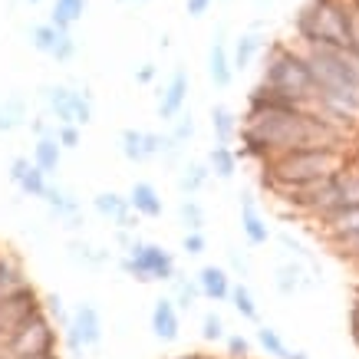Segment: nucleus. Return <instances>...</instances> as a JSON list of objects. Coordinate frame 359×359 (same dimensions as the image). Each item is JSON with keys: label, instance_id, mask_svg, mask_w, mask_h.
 Here are the masks:
<instances>
[{"label": "nucleus", "instance_id": "obj_45", "mask_svg": "<svg viewBox=\"0 0 359 359\" xmlns=\"http://www.w3.org/2000/svg\"><path fill=\"white\" fill-rule=\"evenodd\" d=\"M353 300L359 304V277H356V287H353Z\"/></svg>", "mask_w": 359, "mask_h": 359}, {"label": "nucleus", "instance_id": "obj_5", "mask_svg": "<svg viewBox=\"0 0 359 359\" xmlns=\"http://www.w3.org/2000/svg\"><path fill=\"white\" fill-rule=\"evenodd\" d=\"M40 102H43V112L60 126H79L86 129L93 122V96L86 89L66 86V83H56V86H43L40 89Z\"/></svg>", "mask_w": 359, "mask_h": 359}, {"label": "nucleus", "instance_id": "obj_26", "mask_svg": "<svg viewBox=\"0 0 359 359\" xmlns=\"http://www.w3.org/2000/svg\"><path fill=\"white\" fill-rule=\"evenodd\" d=\"M63 145L60 139H33V165L36 168H43L46 175H56L60 172V165H63Z\"/></svg>", "mask_w": 359, "mask_h": 359}, {"label": "nucleus", "instance_id": "obj_34", "mask_svg": "<svg viewBox=\"0 0 359 359\" xmlns=\"http://www.w3.org/2000/svg\"><path fill=\"white\" fill-rule=\"evenodd\" d=\"M43 310H46V316H50L60 330L69 327V316H73V313L63 306V297H60V294H46L43 297Z\"/></svg>", "mask_w": 359, "mask_h": 359}, {"label": "nucleus", "instance_id": "obj_48", "mask_svg": "<svg viewBox=\"0 0 359 359\" xmlns=\"http://www.w3.org/2000/svg\"><path fill=\"white\" fill-rule=\"evenodd\" d=\"M0 254H4V248H0Z\"/></svg>", "mask_w": 359, "mask_h": 359}, {"label": "nucleus", "instance_id": "obj_7", "mask_svg": "<svg viewBox=\"0 0 359 359\" xmlns=\"http://www.w3.org/2000/svg\"><path fill=\"white\" fill-rule=\"evenodd\" d=\"M66 337V346L76 359H83L89 349H96L102 343V313L93 300H83L76 304L73 316H69V327L63 330Z\"/></svg>", "mask_w": 359, "mask_h": 359}, {"label": "nucleus", "instance_id": "obj_29", "mask_svg": "<svg viewBox=\"0 0 359 359\" xmlns=\"http://www.w3.org/2000/svg\"><path fill=\"white\" fill-rule=\"evenodd\" d=\"M254 337H257V346H261L271 359H290V353H294V346H290V343L280 337V330L267 327V323H261Z\"/></svg>", "mask_w": 359, "mask_h": 359}, {"label": "nucleus", "instance_id": "obj_27", "mask_svg": "<svg viewBox=\"0 0 359 359\" xmlns=\"http://www.w3.org/2000/svg\"><path fill=\"white\" fill-rule=\"evenodd\" d=\"M172 300H175V306H178L182 313H191V310L198 306V300H205V297H201V287H198L195 277L178 273V277L172 280Z\"/></svg>", "mask_w": 359, "mask_h": 359}, {"label": "nucleus", "instance_id": "obj_28", "mask_svg": "<svg viewBox=\"0 0 359 359\" xmlns=\"http://www.w3.org/2000/svg\"><path fill=\"white\" fill-rule=\"evenodd\" d=\"M83 13H86V0H53L50 23H56L60 30H73V23L83 20Z\"/></svg>", "mask_w": 359, "mask_h": 359}, {"label": "nucleus", "instance_id": "obj_8", "mask_svg": "<svg viewBox=\"0 0 359 359\" xmlns=\"http://www.w3.org/2000/svg\"><path fill=\"white\" fill-rule=\"evenodd\" d=\"M30 43L33 50H40V53L46 56H53L56 63H69L73 56H76V40H73V33L69 30H60L56 23H36L30 30Z\"/></svg>", "mask_w": 359, "mask_h": 359}, {"label": "nucleus", "instance_id": "obj_10", "mask_svg": "<svg viewBox=\"0 0 359 359\" xmlns=\"http://www.w3.org/2000/svg\"><path fill=\"white\" fill-rule=\"evenodd\" d=\"M188 89H191V76H188V69H175L172 79L162 86L158 93V119L162 122H175L178 116H185L188 112Z\"/></svg>", "mask_w": 359, "mask_h": 359}, {"label": "nucleus", "instance_id": "obj_13", "mask_svg": "<svg viewBox=\"0 0 359 359\" xmlns=\"http://www.w3.org/2000/svg\"><path fill=\"white\" fill-rule=\"evenodd\" d=\"M11 182L20 188L27 198H40V201H43L46 191H50V185H53L50 175H46L43 168H36L33 158H23V155L11 162Z\"/></svg>", "mask_w": 359, "mask_h": 359}, {"label": "nucleus", "instance_id": "obj_14", "mask_svg": "<svg viewBox=\"0 0 359 359\" xmlns=\"http://www.w3.org/2000/svg\"><path fill=\"white\" fill-rule=\"evenodd\" d=\"M241 234H244V241H248L250 248H264L271 241V224L261 215V208H257L250 191L241 195Z\"/></svg>", "mask_w": 359, "mask_h": 359}, {"label": "nucleus", "instance_id": "obj_20", "mask_svg": "<svg viewBox=\"0 0 359 359\" xmlns=\"http://www.w3.org/2000/svg\"><path fill=\"white\" fill-rule=\"evenodd\" d=\"M23 287H30V277L23 271L20 257L11 254V250H4V254H0V300L20 294Z\"/></svg>", "mask_w": 359, "mask_h": 359}, {"label": "nucleus", "instance_id": "obj_15", "mask_svg": "<svg viewBox=\"0 0 359 359\" xmlns=\"http://www.w3.org/2000/svg\"><path fill=\"white\" fill-rule=\"evenodd\" d=\"M149 323H152V333L158 343H175V339L182 337V310L175 306L172 297H158L155 300Z\"/></svg>", "mask_w": 359, "mask_h": 359}, {"label": "nucleus", "instance_id": "obj_23", "mask_svg": "<svg viewBox=\"0 0 359 359\" xmlns=\"http://www.w3.org/2000/svg\"><path fill=\"white\" fill-rule=\"evenodd\" d=\"M30 126V106L23 96H4L0 99V132H17Z\"/></svg>", "mask_w": 359, "mask_h": 359}, {"label": "nucleus", "instance_id": "obj_31", "mask_svg": "<svg viewBox=\"0 0 359 359\" xmlns=\"http://www.w3.org/2000/svg\"><path fill=\"white\" fill-rule=\"evenodd\" d=\"M69 257L76 264H83V267H102V264H109V250L96 248V244H86V241H73L69 244Z\"/></svg>", "mask_w": 359, "mask_h": 359}, {"label": "nucleus", "instance_id": "obj_36", "mask_svg": "<svg viewBox=\"0 0 359 359\" xmlns=\"http://www.w3.org/2000/svg\"><path fill=\"white\" fill-rule=\"evenodd\" d=\"M224 353H228V359H254L250 356V339L241 337V333H228V339H224Z\"/></svg>", "mask_w": 359, "mask_h": 359}, {"label": "nucleus", "instance_id": "obj_2", "mask_svg": "<svg viewBox=\"0 0 359 359\" xmlns=\"http://www.w3.org/2000/svg\"><path fill=\"white\" fill-rule=\"evenodd\" d=\"M353 0H306L294 17V43L300 46H349Z\"/></svg>", "mask_w": 359, "mask_h": 359}, {"label": "nucleus", "instance_id": "obj_4", "mask_svg": "<svg viewBox=\"0 0 359 359\" xmlns=\"http://www.w3.org/2000/svg\"><path fill=\"white\" fill-rule=\"evenodd\" d=\"M119 267L122 273H129L132 280L139 283H172L178 277L175 254L165 250L162 244H152V241H135L132 250H126Z\"/></svg>", "mask_w": 359, "mask_h": 359}, {"label": "nucleus", "instance_id": "obj_50", "mask_svg": "<svg viewBox=\"0 0 359 359\" xmlns=\"http://www.w3.org/2000/svg\"><path fill=\"white\" fill-rule=\"evenodd\" d=\"M53 359H60V356H53Z\"/></svg>", "mask_w": 359, "mask_h": 359}, {"label": "nucleus", "instance_id": "obj_22", "mask_svg": "<svg viewBox=\"0 0 359 359\" xmlns=\"http://www.w3.org/2000/svg\"><path fill=\"white\" fill-rule=\"evenodd\" d=\"M211 178H215V172H211L208 162H188V165H182V172H178V191L185 198H198L208 188Z\"/></svg>", "mask_w": 359, "mask_h": 359}, {"label": "nucleus", "instance_id": "obj_41", "mask_svg": "<svg viewBox=\"0 0 359 359\" xmlns=\"http://www.w3.org/2000/svg\"><path fill=\"white\" fill-rule=\"evenodd\" d=\"M228 261H231V267H234V273H238L241 280H244V277H250V261H248V254H241L238 248H231V250H228Z\"/></svg>", "mask_w": 359, "mask_h": 359}, {"label": "nucleus", "instance_id": "obj_11", "mask_svg": "<svg viewBox=\"0 0 359 359\" xmlns=\"http://www.w3.org/2000/svg\"><path fill=\"white\" fill-rule=\"evenodd\" d=\"M93 208H96L99 218H106L112 228L119 231H135L139 228V215L132 211L129 195H119V191H99L93 198Z\"/></svg>", "mask_w": 359, "mask_h": 359}, {"label": "nucleus", "instance_id": "obj_25", "mask_svg": "<svg viewBox=\"0 0 359 359\" xmlns=\"http://www.w3.org/2000/svg\"><path fill=\"white\" fill-rule=\"evenodd\" d=\"M211 132H215V142L234 145V139L241 135V116L228 106H211Z\"/></svg>", "mask_w": 359, "mask_h": 359}, {"label": "nucleus", "instance_id": "obj_35", "mask_svg": "<svg viewBox=\"0 0 359 359\" xmlns=\"http://www.w3.org/2000/svg\"><path fill=\"white\" fill-rule=\"evenodd\" d=\"M172 139L178 142V145H182V149H185L188 142L195 139V119H191V112H185V116H178V119L172 122Z\"/></svg>", "mask_w": 359, "mask_h": 359}, {"label": "nucleus", "instance_id": "obj_24", "mask_svg": "<svg viewBox=\"0 0 359 359\" xmlns=\"http://www.w3.org/2000/svg\"><path fill=\"white\" fill-rule=\"evenodd\" d=\"M208 165H211L215 178L231 182V178L238 175V168H241V155H238L234 145H221V142H215V145H211V152H208Z\"/></svg>", "mask_w": 359, "mask_h": 359}, {"label": "nucleus", "instance_id": "obj_30", "mask_svg": "<svg viewBox=\"0 0 359 359\" xmlns=\"http://www.w3.org/2000/svg\"><path fill=\"white\" fill-rule=\"evenodd\" d=\"M231 306L238 310L241 320H248V323H257L261 327V310H257V300L250 294V287L244 280L234 283V294H231Z\"/></svg>", "mask_w": 359, "mask_h": 359}, {"label": "nucleus", "instance_id": "obj_38", "mask_svg": "<svg viewBox=\"0 0 359 359\" xmlns=\"http://www.w3.org/2000/svg\"><path fill=\"white\" fill-rule=\"evenodd\" d=\"M30 132L33 139H56V132H60V122H53L50 116H33L30 119Z\"/></svg>", "mask_w": 359, "mask_h": 359}, {"label": "nucleus", "instance_id": "obj_40", "mask_svg": "<svg viewBox=\"0 0 359 359\" xmlns=\"http://www.w3.org/2000/svg\"><path fill=\"white\" fill-rule=\"evenodd\" d=\"M56 139H60V145L63 149H79V142H83V129L79 126H60V132H56Z\"/></svg>", "mask_w": 359, "mask_h": 359}, {"label": "nucleus", "instance_id": "obj_9", "mask_svg": "<svg viewBox=\"0 0 359 359\" xmlns=\"http://www.w3.org/2000/svg\"><path fill=\"white\" fill-rule=\"evenodd\" d=\"M316 234L323 238L327 248L356 238L359 234V205H339V208H333L330 215L316 218Z\"/></svg>", "mask_w": 359, "mask_h": 359}, {"label": "nucleus", "instance_id": "obj_19", "mask_svg": "<svg viewBox=\"0 0 359 359\" xmlns=\"http://www.w3.org/2000/svg\"><path fill=\"white\" fill-rule=\"evenodd\" d=\"M129 205L139 218H149V221L162 218V211H165V201L152 182H135V185L129 188Z\"/></svg>", "mask_w": 359, "mask_h": 359}, {"label": "nucleus", "instance_id": "obj_46", "mask_svg": "<svg viewBox=\"0 0 359 359\" xmlns=\"http://www.w3.org/2000/svg\"><path fill=\"white\" fill-rule=\"evenodd\" d=\"M353 152H359V132H356V139H353Z\"/></svg>", "mask_w": 359, "mask_h": 359}, {"label": "nucleus", "instance_id": "obj_47", "mask_svg": "<svg viewBox=\"0 0 359 359\" xmlns=\"http://www.w3.org/2000/svg\"><path fill=\"white\" fill-rule=\"evenodd\" d=\"M30 4H40V0H30Z\"/></svg>", "mask_w": 359, "mask_h": 359}, {"label": "nucleus", "instance_id": "obj_33", "mask_svg": "<svg viewBox=\"0 0 359 359\" xmlns=\"http://www.w3.org/2000/svg\"><path fill=\"white\" fill-rule=\"evenodd\" d=\"M201 339L205 343H224L228 339V327H224V316L218 310H208L201 316Z\"/></svg>", "mask_w": 359, "mask_h": 359}, {"label": "nucleus", "instance_id": "obj_21", "mask_svg": "<svg viewBox=\"0 0 359 359\" xmlns=\"http://www.w3.org/2000/svg\"><path fill=\"white\" fill-rule=\"evenodd\" d=\"M261 53H267V40H264L257 30H248L241 33L238 40H234V46H231V60H234V69L238 73H248L250 63L257 60Z\"/></svg>", "mask_w": 359, "mask_h": 359}, {"label": "nucleus", "instance_id": "obj_39", "mask_svg": "<svg viewBox=\"0 0 359 359\" xmlns=\"http://www.w3.org/2000/svg\"><path fill=\"white\" fill-rule=\"evenodd\" d=\"M330 250H333L337 257H343L346 264H353V267L359 271V234H356V238H349V241H343V244H333Z\"/></svg>", "mask_w": 359, "mask_h": 359}, {"label": "nucleus", "instance_id": "obj_43", "mask_svg": "<svg viewBox=\"0 0 359 359\" xmlns=\"http://www.w3.org/2000/svg\"><path fill=\"white\" fill-rule=\"evenodd\" d=\"M152 79H155V66H152V63H145L139 73H135V83H142V86H149Z\"/></svg>", "mask_w": 359, "mask_h": 359}, {"label": "nucleus", "instance_id": "obj_6", "mask_svg": "<svg viewBox=\"0 0 359 359\" xmlns=\"http://www.w3.org/2000/svg\"><path fill=\"white\" fill-rule=\"evenodd\" d=\"M119 152L129 162H152V158H175L182 145L172 139V132H145V129H122Z\"/></svg>", "mask_w": 359, "mask_h": 359}, {"label": "nucleus", "instance_id": "obj_17", "mask_svg": "<svg viewBox=\"0 0 359 359\" xmlns=\"http://www.w3.org/2000/svg\"><path fill=\"white\" fill-rule=\"evenodd\" d=\"M43 205L50 208V215H53L56 221H66V228H79L83 205H79V198L73 195V191H66V188H60V185H50Z\"/></svg>", "mask_w": 359, "mask_h": 359}, {"label": "nucleus", "instance_id": "obj_44", "mask_svg": "<svg viewBox=\"0 0 359 359\" xmlns=\"http://www.w3.org/2000/svg\"><path fill=\"white\" fill-rule=\"evenodd\" d=\"M172 359H208L205 353H185V356H172Z\"/></svg>", "mask_w": 359, "mask_h": 359}, {"label": "nucleus", "instance_id": "obj_16", "mask_svg": "<svg viewBox=\"0 0 359 359\" xmlns=\"http://www.w3.org/2000/svg\"><path fill=\"white\" fill-rule=\"evenodd\" d=\"M234 76H238V69H234V60H231V46L224 43V33H218L208 46V79L218 89H228L234 83Z\"/></svg>", "mask_w": 359, "mask_h": 359}, {"label": "nucleus", "instance_id": "obj_49", "mask_svg": "<svg viewBox=\"0 0 359 359\" xmlns=\"http://www.w3.org/2000/svg\"><path fill=\"white\" fill-rule=\"evenodd\" d=\"M208 359H215V356H208Z\"/></svg>", "mask_w": 359, "mask_h": 359}, {"label": "nucleus", "instance_id": "obj_12", "mask_svg": "<svg viewBox=\"0 0 359 359\" xmlns=\"http://www.w3.org/2000/svg\"><path fill=\"white\" fill-rule=\"evenodd\" d=\"M198 287H201V297L211 300V304H231V294H234V277H231L228 267H218V264H205L201 271L195 273Z\"/></svg>", "mask_w": 359, "mask_h": 359}, {"label": "nucleus", "instance_id": "obj_18", "mask_svg": "<svg viewBox=\"0 0 359 359\" xmlns=\"http://www.w3.org/2000/svg\"><path fill=\"white\" fill-rule=\"evenodd\" d=\"M273 287H277V294L283 297H294L300 294L304 287H310V277H306V264L304 261H280L273 267Z\"/></svg>", "mask_w": 359, "mask_h": 359}, {"label": "nucleus", "instance_id": "obj_37", "mask_svg": "<svg viewBox=\"0 0 359 359\" xmlns=\"http://www.w3.org/2000/svg\"><path fill=\"white\" fill-rule=\"evenodd\" d=\"M182 250H185L188 257H201L208 250V234L205 231H185V238H182Z\"/></svg>", "mask_w": 359, "mask_h": 359}, {"label": "nucleus", "instance_id": "obj_1", "mask_svg": "<svg viewBox=\"0 0 359 359\" xmlns=\"http://www.w3.org/2000/svg\"><path fill=\"white\" fill-rule=\"evenodd\" d=\"M353 158V149L343 145H313V149H294L283 152L277 158H271L267 165H261V185L267 191H280V188H304L323 178H333L337 172H343Z\"/></svg>", "mask_w": 359, "mask_h": 359}, {"label": "nucleus", "instance_id": "obj_32", "mask_svg": "<svg viewBox=\"0 0 359 359\" xmlns=\"http://www.w3.org/2000/svg\"><path fill=\"white\" fill-rule=\"evenodd\" d=\"M178 215H182V224L185 231H205V208L198 198H182V205H178Z\"/></svg>", "mask_w": 359, "mask_h": 359}, {"label": "nucleus", "instance_id": "obj_42", "mask_svg": "<svg viewBox=\"0 0 359 359\" xmlns=\"http://www.w3.org/2000/svg\"><path fill=\"white\" fill-rule=\"evenodd\" d=\"M211 4L215 0H185V11H188V17H205L211 11Z\"/></svg>", "mask_w": 359, "mask_h": 359}, {"label": "nucleus", "instance_id": "obj_3", "mask_svg": "<svg viewBox=\"0 0 359 359\" xmlns=\"http://www.w3.org/2000/svg\"><path fill=\"white\" fill-rule=\"evenodd\" d=\"M261 86H271L277 93L300 99L304 106L313 109L316 106V79L310 69L304 46L300 43H271L264 53V66H261Z\"/></svg>", "mask_w": 359, "mask_h": 359}]
</instances>
